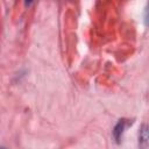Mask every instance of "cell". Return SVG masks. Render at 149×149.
I'll return each instance as SVG.
<instances>
[{
    "instance_id": "obj_1",
    "label": "cell",
    "mask_w": 149,
    "mask_h": 149,
    "mask_svg": "<svg viewBox=\"0 0 149 149\" xmlns=\"http://www.w3.org/2000/svg\"><path fill=\"white\" fill-rule=\"evenodd\" d=\"M128 125H129L128 120H125V119L119 120V122L115 125V127L113 129V136L116 140V142H120V140L122 137V134H123V132H125V129L127 128Z\"/></svg>"
},
{
    "instance_id": "obj_2",
    "label": "cell",
    "mask_w": 149,
    "mask_h": 149,
    "mask_svg": "<svg viewBox=\"0 0 149 149\" xmlns=\"http://www.w3.org/2000/svg\"><path fill=\"white\" fill-rule=\"evenodd\" d=\"M139 146L141 149H148V128L143 125L139 133Z\"/></svg>"
},
{
    "instance_id": "obj_3",
    "label": "cell",
    "mask_w": 149,
    "mask_h": 149,
    "mask_svg": "<svg viewBox=\"0 0 149 149\" xmlns=\"http://www.w3.org/2000/svg\"><path fill=\"white\" fill-rule=\"evenodd\" d=\"M0 149H6V148L5 147H0Z\"/></svg>"
}]
</instances>
